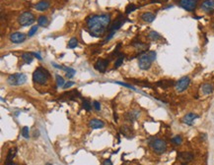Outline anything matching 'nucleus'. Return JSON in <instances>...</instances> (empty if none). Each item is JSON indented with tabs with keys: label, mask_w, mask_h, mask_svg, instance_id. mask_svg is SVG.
Returning a JSON list of instances; mask_svg holds the SVG:
<instances>
[{
	"label": "nucleus",
	"mask_w": 214,
	"mask_h": 165,
	"mask_svg": "<svg viewBox=\"0 0 214 165\" xmlns=\"http://www.w3.org/2000/svg\"><path fill=\"white\" fill-rule=\"evenodd\" d=\"M124 22H125V19H124L123 17L121 15V16H119L118 18L116 19L113 24H112V26L109 28V31L111 32H116L119 28H121V26L124 24Z\"/></svg>",
	"instance_id": "obj_9"
},
{
	"label": "nucleus",
	"mask_w": 214,
	"mask_h": 165,
	"mask_svg": "<svg viewBox=\"0 0 214 165\" xmlns=\"http://www.w3.org/2000/svg\"><path fill=\"white\" fill-rule=\"evenodd\" d=\"M136 9H137V7H136L134 4H128V6L126 7V9H125V13L130 14L131 12H133L134 10H136Z\"/></svg>",
	"instance_id": "obj_26"
},
{
	"label": "nucleus",
	"mask_w": 214,
	"mask_h": 165,
	"mask_svg": "<svg viewBox=\"0 0 214 165\" xmlns=\"http://www.w3.org/2000/svg\"><path fill=\"white\" fill-rule=\"evenodd\" d=\"M32 53H33V55L36 57V58H38L39 60H43V58H42V56L39 55V53H37V52H32Z\"/></svg>",
	"instance_id": "obj_34"
},
{
	"label": "nucleus",
	"mask_w": 214,
	"mask_h": 165,
	"mask_svg": "<svg viewBox=\"0 0 214 165\" xmlns=\"http://www.w3.org/2000/svg\"><path fill=\"white\" fill-rule=\"evenodd\" d=\"M86 24L91 36L96 37L102 36L106 32L107 29L111 24V15H92V16L87 18Z\"/></svg>",
	"instance_id": "obj_1"
},
{
	"label": "nucleus",
	"mask_w": 214,
	"mask_h": 165,
	"mask_svg": "<svg viewBox=\"0 0 214 165\" xmlns=\"http://www.w3.org/2000/svg\"><path fill=\"white\" fill-rule=\"evenodd\" d=\"M33 53H29V52H25V53L22 54V59L24 60V62L26 64H31L33 62Z\"/></svg>",
	"instance_id": "obj_20"
},
{
	"label": "nucleus",
	"mask_w": 214,
	"mask_h": 165,
	"mask_svg": "<svg viewBox=\"0 0 214 165\" xmlns=\"http://www.w3.org/2000/svg\"><path fill=\"white\" fill-rule=\"evenodd\" d=\"M200 7L206 13H212L214 11V0H203Z\"/></svg>",
	"instance_id": "obj_11"
},
{
	"label": "nucleus",
	"mask_w": 214,
	"mask_h": 165,
	"mask_svg": "<svg viewBox=\"0 0 214 165\" xmlns=\"http://www.w3.org/2000/svg\"><path fill=\"white\" fill-rule=\"evenodd\" d=\"M103 165H113V163H112L111 159H106V160L104 161Z\"/></svg>",
	"instance_id": "obj_35"
},
{
	"label": "nucleus",
	"mask_w": 214,
	"mask_h": 165,
	"mask_svg": "<svg viewBox=\"0 0 214 165\" xmlns=\"http://www.w3.org/2000/svg\"><path fill=\"white\" fill-rule=\"evenodd\" d=\"M201 91H202L203 94H210L213 91V86L211 84H208V82L203 84L202 87H201Z\"/></svg>",
	"instance_id": "obj_18"
},
{
	"label": "nucleus",
	"mask_w": 214,
	"mask_h": 165,
	"mask_svg": "<svg viewBox=\"0 0 214 165\" xmlns=\"http://www.w3.org/2000/svg\"><path fill=\"white\" fill-rule=\"evenodd\" d=\"M181 142H183V139H181V136H176V137H174L173 139H172V142H173V144H178V146L181 144Z\"/></svg>",
	"instance_id": "obj_27"
},
{
	"label": "nucleus",
	"mask_w": 214,
	"mask_h": 165,
	"mask_svg": "<svg viewBox=\"0 0 214 165\" xmlns=\"http://www.w3.org/2000/svg\"><path fill=\"white\" fill-rule=\"evenodd\" d=\"M104 126H105V124H104V122L101 121V120L92 119L90 121V127L92 129H100V128H103Z\"/></svg>",
	"instance_id": "obj_16"
},
{
	"label": "nucleus",
	"mask_w": 214,
	"mask_h": 165,
	"mask_svg": "<svg viewBox=\"0 0 214 165\" xmlns=\"http://www.w3.org/2000/svg\"><path fill=\"white\" fill-rule=\"evenodd\" d=\"M16 151H17V149H16V148H11V149H9L8 153H7V157H6V162H5V165L11 163L12 160H13V158L15 157V155H16Z\"/></svg>",
	"instance_id": "obj_19"
},
{
	"label": "nucleus",
	"mask_w": 214,
	"mask_h": 165,
	"mask_svg": "<svg viewBox=\"0 0 214 165\" xmlns=\"http://www.w3.org/2000/svg\"><path fill=\"white\" fill-rule=\"evenodd\" d=\"M123 59H124V55L123 53H121L118 56V59H116V63H114V67H116V68H118V67L123 63Z\"/></svg>",
	"instance_id": "obj_24"
},
{
	"label": "nucleus",
	"mask_w": 214,
	"mask_h": 165,
	"mask_svg": "<svg viewBox=\"0 0 214 165\" xmlns=\"http://www.w3.org/2000/svg\"><path fill=\"white\" fill-rule=\"evenodd\" d=\"M109 66V61L107 59H99L97 60V62L94 65V68H95L97 71L101 72V73H104L106 72L107 67Z\"/></svg>",
	"instance_id": "obj_10"
},
{
	"label": "nucleus",
	"mask_w": 214,
	"mask_h": 165,
	"mask_svg": "<svg viewBox=\"0 0 214 165\" xmlns=\"http://www.w3.org/2000/svg\"><path fill=\"white\" fill-rule=\"evenodd\" d=\"M38 29H39V26H34V27H32V28H31V30H30V31H29L28 36H33L34 34H36L37 32H38Z\"/></svg>",
	"instance_id": "obj_30"
},
{
	"label": "nucleus",
	"mask_w": 214,
	"mask_h": 165,
	"mask_svg": "<svg viewBox=\"0 0 214 165\" xmlns=\"http://www.w3.org/2000/svg\"><path fill=\"white\" fill-rule=\"evenodd\" d=\"M93 106L96 110H101V104L99 101H97V100L93 101Z\"/></svg>",
	"instance_id": "obj_32"
},
{
	"label": "nucleus",
	"mask_w": 214,
	"mask_h": 165,
	"mask_svg": "<svg viewBox=\"0 0 214 165\" xmlns=\"http://www.w3.org/2000/svg\"><path fill=\"white\" fill-rule=\"evenodd\" d=\"M46 165H53V164H51V163H46Z\"/></svg>",
	"instance_id": "obj_38"
},
{
	"label": "nucleus",
	"mask_w": 214,
	"mask_h": 165,
	"mask_svg": "<svg viewBox=\"0 0 214 165\" xmlns=\"http://www.w3.org/2000/svg\"><path fill=\"white\" fill-rule=\"evenodd\" d=\"M150 146L152 147V149L156 153L162 154L167 151V144L165 141L161 139H154L152 142H150Z\"/></svg>",
	"instance_id": "obj_5"
},
{
	"label": "nucleus",
	"mask_w": 214,
	"mask_h": 165,
	"mask_svg": "<svg viewBox=\"0 0 214 165\" xmlns=\"http://www.w3.org/2000/svg\"><path fill=\"white\" fill-rule=\"evenodd\" d=\"M74 85V82H71V81H69V82H66L65 84H64V86H63V89H68V87H72Z\"/></svg>",
	"instance_id": "obj_33"
},
{
	"label": "nucleus",
	"mask_w": 214,
	"mask_h": 165,
	"mask_svg": "<svg viewBox=\"0 0 214 165\" xmlns=\"http://www.w3.org/2000/svg\"><path fill=\"white\" fill-rule=\"evenodd\" d=\"M51 78V74L46 69L43 68V67H39L37 68L36 71L33 74V81L34 82L38 85H44L46 84L48 80Z\"/></svg>",
	"instance_id": "obj_3"
},
{
	"label": "nucleus",
	"mask_w": 214,
	"mask_h": 165,
	"mask_svg": "<svg viewBox=\"0 0 214 165\" xmlns=\"http://www.w3.org/2000/svg\"><path fill=\"white\" fill-rule=\"evenodd\" d=\"M7 165H18V164H16V163H13V162H11V163H9V164H7Z\"/></svg>",
	"instance_id": "obj_37"
},
{
	"label": "nucleus",
	"mask_w": 214,
	"mask_h": 165,
	"mask_svg": "<svg viewBox=\"0 0 214 165\" xmlns=\"http://www.w3.org/2000/svg\"><path fill=\"white\" fill-rule=\"evenodd\" d=\"M197 118H198V115H196L195 113H188L185 115V117L183 118V122L186 125H193V121Z\"/></svg>",
	"instance_id": "obj_14"
},
{
	"label": "nucleus",
	"mask_w": 214,
	"mask_h": 165,
	"mask_svg": "<svg viewBox=\"0 0 214 165\" xmlns=\"http://www.w3.org/2000/svg\"><path fill=\"white\" fill-rule=\"evenodd\" d=\"M78 45V39L76 38V37H72L70 38V41L68 42V48H75V47Z\"/></svg>",
	"instance_id": "obj_23"
},
{
	"label": "nucleus",
	"mask_w": 214,
	"mask_h": 165,
	"mask_svg": "<svg viewBox=\"0 0 214 165\" xmlns=\"http://www.w3.org/2000/svg\"><path fill=\"white\" fill-rule=\"evenodd\" d=\"M35 7H36V9L39 10V11H44V10H46L49 7V2L46 1V0H42L39 3H37V5Z\"/></svg>",
	"instance_id": "obj_17"
},
{
	"label": "nucleus",
	"mask_w": 214,
	"mask_h": 165,
	"mask_svg": "<svg viewBox=\"0 0 214 165\" xmlns=\"http://www.w3.org/2000/svg\"><path fill=\"white\" fill-rule=\"evenodd\" d=\"M179 4L181 8H184L185 10L188 12H193L195 11V9L196 8V5H197V0H180L179 1Z\"/></svg>",
	"instance_id": "obj_8"
},
{
	"label": "nucleus",
	"mask_w": 214,
	"mask_h": 165,
	"mask_svg": "<svg viewBox=\"0 0 214 165\" xmlns=\"http://www.w3.org/2000/svg\"><path fill=\"white\" fill-rule=\"evenodd\" d=\"M190 80L188 77H183L179 80L178 82H176V91L178 92H183L184 91H186V89L190 86Z\"/></svg>",
	"instance_id": "obj_7"
},
{
	"label": "nucleus",
	"mask_w": 214,
	"mask_h": 165,
	"mask_svg": "<svg viewBox=\"0 0 214 165\" xmlns=\"http://www.w3.org/2000/svg\"><path fill=\"white\" fill-rule=\"evenodd\" d=\"M29 127H24L23 130H22V136H23L25 139H29Z\"/></svg>",
	"instance_id": "obj_29"
},
{
	"label": "nucleus",
	"mask_w": 214,
	"mask_h": 165,
	"mask_svg": "<svg viewBox=\"0 0 214 165\" xmlns=\"http://www.w3.org/2000/svg\"><path fill=\"white\" fill-rule=\"evenodd\" d=\"M38 24L39 26H42V27H46L48 24V17L46 16H39L38 18Z\"/></svg>",
	"instance_id": "obj_21"
},
{
	"label": "nucleus",
	"mask_w": 214,
	"mask_h": 165,
	"mask_svg": "<svg viewBox=\"0 0 214 165\" xmlns=\"http://www.w3.org/2000/svg\"><path fill=\"white\" fill-rule=\"evenodd\" d=\"M116 82V84H118V85H121V86H123V87H128V89H134V87L131 86V85H128V84H125V82Z\"/></svg>",
	"instance_id": "obj_31"
},
{
	"label": "nucleus",
	"mask_w": 214,
	"mask_h": 165,
	"mask_svg": "<svg viewBox=\"0 0 214 165\" xmlns=\"http://www.w3.org/2000/svg\"><path fill=\"white\" fill-rule=\"evenodd\" d=\"M26 81H27L26 75L22 73L10 75L8 79H7V82H8L10 86H21V85L25 84Z\"/></svg>",
	"instance_id": "obj_4"
},
{
	"label": "nucleus",
	"mask_w": 214,
	"mask_h": 165,
	"mask_svg": "<svg viewBox=\"0 0 214 165\" xmlns=\"http://www.w3.org/2000/svg\"><path fill=\"white\" fill-rule=\"evenodd\" d=\"M148 36H149V38H150L151 41H158V39L161 38V36L155 31H151L150 32H149Z\"/></svg>",
	"instance_id": "obj_22"
},
{
	"label": "nucleus",
	"mask_w": 214,
	"mask_h": 165,
	"mask_svg": "<svg viewBox=\"0 0 214 165\" xmlns=\"http://www.w3.org/2000/svg\"><path fill=\"white\" fill-rule=\"evenodd\" d=\"M56 82H57V86L59 87H63L64 84H65V82H64V79L62 78L61 76H59V75H56Z\"/></svg>",
	"instance_id": "obj_25"
},
{
	"label": "nucleus",
	"mask_w": 214,
	"mask_h": 165,
	"mask_svg": "<svg viewBox=\"0 0 214 165\" xmlns=\"http://www.w3.org/2000/svg\"><path fill=\"white\" fill-rule=\"evenodd\" d=\"M25 39H26V36L23 32H14L10 34V41L13 43H21L25 41Z\"/></svg>",
	"instance_id": "obj_12"
},
{
	"label": "nucleus",
	"mask_w": 214,
	"mask_h": 165,
	"mask_svg": "<svg viewBox=\"0 0 214 165\" xmlns=\"http://www.w3.org/2000/svg\"><path fill=\"white\" fill-rule=\"evenodd\" d=\"M178 158H179V160H181V163L186 164L193 160V155L190 152H180V153L178 154Z\"/></svg>",
	"instance_id": "obj_13"
},
{
	"label": "nucleus",
	"mask_w": 214,
	"mask_h": 165,
	"mask_svg": "<svg viewBox=\"0 0 214 165\" xmlns=\"http://www.w3.org/2000/svg\"><path fill=\"white\" fill-rule=\"evenodd\" d=\"M35 22V16L33 13L29 11H26L24 13H22L18 18V23L21 25L22 27H27L32 25Z\"/></svg>",
	"instance_id": "obj_6"
},
{
	"label": "nucleus",
	"mask_w": 214,
	"mask_h": 165,
	"mask_svg": "<svg viewBox=\"0 0 214 165\" xmlns=\"http://www.w3.org/2000/svg\"><path fill=\"white\" fill-rule=\"evenodd\" d=\"M160 1H161V0H152L151 2H152V3H154V2H160Z\"/></svg>",
	"instance_id": "obj_36"
},
{
	"label": "nucleus",
	"mask_w": 214,
	"mask_h": 165,
	"mask_svg": "<svg viewBox=\"0 0 214 165\" xmlns=\"http://www.w3.org/2000/svg\"><path fill=\"white\" fill-rule=\"evenodd\" d=\"M82 106H83V108L87 110V111H90L91 110V104H90V102H89V100H87V99H85V100L83 101Z\"/></svg>",
	"instance_id": "obj_28"
},
{
	"label": "nucleus",
	"mask_w": 214,
	"mask_h": 165,
	"mask_svg": "<svg viewBox=\"0 0 214 165\" xmlns=\"http://www.w3.org/2000/svg\"><path fill=\"white\" fill-rule=\"evenodd\" d=\"M156 59V52L149 51L148 53H143L138 58V66L141 70H148L151 64Z\"/></svg>",
	"instance_id": "obj_2"
},
{
	"label": "nucleus",
	"mask_w": 214,
	"mask_h": 165,
	"mask_svg": "<svg viewBox=\"0 0 214 165\" xmlns=\"http://www.w3.org/2000/svg\"><path fill=\"white\" fill-rule=\"evenodd\" d=\"M155 15L151 12H145L141 15V19L143 20L144 22H147V23H152V22L155 20Z\"/></svg>",
	"instance_id": "obj_15"
},
{
	"label": "nucleus",
	"mask_w": 214,
	"mask_h": 165,
	"mask_svg": "<svg viewBox=\"0 0 214 165\" xmlns=\"http://www.w3.org/2000/svg\"><path fill=\"white\" fill-rule=\"evenodd\" d=\"M213 28H214V26H213Z\"/></svg>",
	"instance_id": "obj_39"
}]
</instances>
